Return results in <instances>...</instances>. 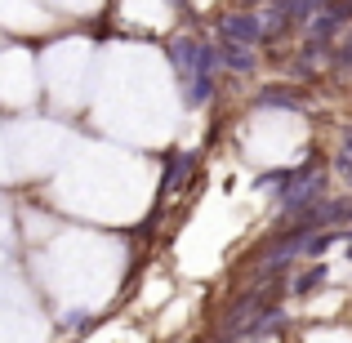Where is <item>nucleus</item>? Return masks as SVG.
<instances>
[{
	"label": "nucleus",
	"instance_id": "20e7f679",
	"mask_svg": "<svg viewBox=\"0 0 352 343\" xmlns=\"http://www.w3.org/2000/svg\"><path fill=\"white\" fill-rule=\"evenodd\" d=\"M188 165H192L188 156H179V161L170 165V174H165V188H161V192H174V188H179V183H183V174H188Z\"/></svg>",
	"mask_w": 352,
	"mask_h": 343
},
{
	"label": "nucleus",
	"instance_id": "f03ea898",
	"mask_svg": "<svg viewBox=\"0 0 352 343\" xmlns=\"http://www.w3.org/2000/svg\"><path fill=\"white\" fill-rule=\"evenodd\" d=\"M223 36L232 45H254V41H263V32H258V23H254V14H232V18H223Z\"/></svg>",
	"mask_w": 352,
	"mask_h": 343
},
{
	"label": "nucleus",
	"instance_id": "f257e3e1",
	"mask_svg": "<svg viewBox=\"0 0 352 343\" xmlns=\"http://www.w3.org/2000/svg\"><path fill=\"white\" fill-rule=\"evenodd\" d=\"M317 201H321V174L312 170V165L285 179V197H281V210H285V214H299V210L317 206Z\"/></svg>",
	"mask_w": 352,
	"mask_h": 343
},
{
	"label": "nucleus",
	"instance_id": "7ed1b4c3",
	"mask_svg": "<svg viewBox=\"0 0 352 343\" xmlns=\"http://www.w3.org/2000/svg\"><path fill=\"white\" fill-rule=\"evenodd\" d=\"M223 63H228L232 71H250V67H254V54H250L245 45H232V41H228V45H223Z\"/></svg>",
	"mask_w": 352,
	"mask_h": 343
},
{
	"label": "nucleus",
	"instance_id": "39448f33",
	"mask_svg": "<svg viewBox=\"0 0 352 343\" xmlns=\"http://www.w3.org/2000/svg\"><path fill=\"white\" fill-rule=\"evenodd\" d=\"M321 281H326V267H312V272H303V276H299V285H294V290L308 294L312 285H321Z\"/></svg>",
	"mask_w": 352,
	"mask_h": 343
}]
</instances>
